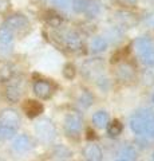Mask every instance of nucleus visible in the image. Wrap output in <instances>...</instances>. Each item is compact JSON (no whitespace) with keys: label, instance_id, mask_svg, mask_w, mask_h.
<instances>
[{"label":"nucleus","instance_id":"9","mask_svg":"<svg viewBox=\"0 0 154 161\" xmlns=\"http://www.w3.org/2000/svg\"><path fill=\"white\" fill-rule=\"evenodd\" d=\"M32 148V140L27 134L15 136L12 141V149L16 153H26Z\"/></svg>","mask_w":154,"mask_h":161},{"label":"nucleus","instance_id":"6","mask_svg":"<svg viewBox=\"0 0 154 161\" xmlns=\"http://www.w3.org/2000/svg\"><path fill=\"white\" fill-rule=\"evenodd\" d=\"M22 94H23L22 79H20V78H15V77H12V78L7 82L6 92H4L6 99L8 101V102L15 103V102H18V101L22 98Z\"/></svg>","mask_w":154,"mask_h":161},{"label":"nucleus","instance_id":"32","mask_svg":"<svg viewBox=\"0 0 154 161\" xmlns=\"http://www.w3.org/2000/svg\"><path fill=\"white\" fill-rule=\"evenodd\" d=\"M151 101H153V103H154V93H153V95H151Z\"/></svg>","mask_w":154,"mask_h":161},{"label":"nucleus","instance_id":"19","mask_svg":"<svg viewBox=\"0 0 154 161\" xmlns=\"http://www.w3.org/2000/svg\"><path fill=\"white\" fill-rule=\"evenodd\" d=\"M16 129L9 128V126H3L0 125V141H8L12 140L15 136H16Z\"/></svg>","mask_w":154,"mask_h":161},{"label":"nucleus","instance_id":"27","mask_svg":"<svg viewBox=\"0 0 154 161\" xmlns=\"http://www.w3.org/2000/svg\"><path fill=\"white\" fill-rule=\"evenodd\" d=\"M11 9V2L9 0H0V15L7 14Z\"/></svg>","mask_w":154,"mask_h":161},{"label":"nucleus","instance_id":"2","mask_svg":"<svg viewBox=\"0 0 154 161\" xmlns=\"http://www.w3.org/2000/svg\"><path fill=\"white\" fill-rule=\"evenodd\" d=\"M35 133L38 138L44 144L52 142L56 137V126L50 118H40L35 122Z\"/></svg>","mask_w":154,"mask_h":161},{"label":"nucleus","instance_id":"4","mask_svg":"<svg viewBox=\"0 0 154 161\" xmlns=\"http://www.w3.org/2000/svg\"><path fill=\"white\" fill-rule=\"evenodd\" d=\"M82 125H83V118L82 114L71 110L66 114L64 117V132H66L70 137H77L82 130Z\"/></svg>","mask_w":154,"mask_h":161},{"label":"nucleus","instance_id":"10","mask_svg":"<svg viewBox=\"0 0 154 161\" xmlns=\"http://www.w3.org/2000/svg\"><path fill=\"white\" fill-rule=\"evenodd\" d=\"M23 110L28 118H36L43 113V105L35 99H27L23 103Z\"/></svg>","mask_w":154,"mask_h":161},{"label":"nucleus","instance_id":"31","mask_svg":"<svg viewBox=\"0 0 154 161\" xmlns=\"http://www.w3.org/2000/svg\"><path fill=\"white\" fill-rule=\"evenodd\" d=\"M115 161H127V160H123V158H119V160H115Z\"/></svg>","mask_w":154,"mask_h":161},{"label":"nucleus","instance_id":"3","mask_svg":"<svg viewBox=\"0 0 154 161\" xmlns=\"http://www.w3.org/2000/svg\"><path fill=\"white\" fill-rule=\"evenodd\" d=\"M135 48H137L138 55H140L141 62L145 66L154 67V46H153L151 40L146 36L137 39Z\"/></svg>","mask_w":154,"mask_h":161},{"label":"nucleus","instance_id":"22","mask_svg":"<svg viewBox=\"0 0 154 161\" xmlns=\"http://www.w3.org/2000/svg\"><path fill=\"white\" fill-rule=\"evenodd\" d=\"M13 77V71L12 69L8 66V64H4L0 69V79H2V82H8L9 79Z\"/></svg>","mask_w":154,"mask_h":161},{"label":"nucleus","instance_id":"29","mask_svg":"<svg viewBox=\"0 0 154 161\" xmlns=\"http://www.w3.org/2000/svg\"><path fill=\"white\" fill-rule=\"evenodd\" d=\"M48 23H50V26H52V27H58L59 24L62 23V19L59 18L58 15H52V16L48 18Z\"/></svg>","mask_w":154,"mask_h":161},{"label":"nucleus","instance_id":"33","mask_svg":"<svg viewBox=\"0 0 154 161\" xmlns=\"http://www.w3.org/2000/svg\"><path fill=\"white\" fill-rule=\"evenodd\" d=\"M153 161H154V153H153Z\"/></svg>","mask_w":154,"mask_h":161},{"label":"nucleus","instance_id":"11","mask_svg":"<svg viewBox=\"0 0 154 161\" xmlns=\"http://www.w3.org/2000/svg\"><path fill=\"white\" fill-rule=\"evenodd\" d=\"M63 42L70 50H79L83 46V39L77 31H67L63 35Z\"/></svg>","mask_w":154,"mask_h":161},{"label":"nucleus","instance_id":"16","mask_svg":"<svg viewBox=\"0 0 154 161\" xmlns=\"http://www.w3.org/2000/svg\"><path fill=\"white\" fill-rule=\"evenodd\" d=\"M107 48V40L102 36H95L91 39L90 42V51L93 54H99L103 53Z\"/></svg>","mask_w":154,"mask_h":161},{"label":"nucleus","instance_id":"24","mask_svg":"<svg viewBox=\"0 0 154 161\" xmlns=\"http://www.w3.org/2000/svg\"><path fill=\"white\" fill-rule=\"evenodd\" d=\"M63 75H64V78L66 79L71 80L77 75V67L74 66L72 63H66L64 64V67H63Z\"/></svg>","mask_w":154,"mask_h":161},{"label":"nucleus","instance_id":"1","mask_svg":"<svg viewBox=\"0 0 154 161\" xmlns=\"http://www.w3.org/2000/svg\"><path fill=\"white\" fill-rule=\"evenodd\" d=\"M130 129L137 136H146L154 138V112L150 109H140L129 121Z\"/></svg>","mask_w":154,"mask_h":161},{"label":"nucleus","instance_id":"13","mask_svg":"<svg viewBox=\"0 0 154 161\" xmlns=\"http://www.w3.org/2000/svg\"><path fill=\"white\" fill-rule=\"evenodd\" d=\"M103 70V62L99 58H94L90 59L87 62H84L83 64V73L87 75V77H95V75L101 74V71Z\"/></svg>","mask_w":154,"mask_h":161},{"label":"nucleus","instance_id":"21","mask_svg":"<svg viewBox=\"0 0 154 161\" xmlns=\"http://www.w3.org/2000/svg\"><path fill=\"white\" fill-rule=\"evenodd\" d=\"M91 103H93V95L88 93L87 90H83L81 93V95H79V105H81L82 108L87 109Z\"/></svg>","mask_w":154,"mask_h":161},{"label":"nucleus","instance_id":"8","mask_svg":"<svg viewBox=\"0 0 154 161\" xmlns=\"http://www.w3.org/2000/svg\"><path fill=\"white\" fill-rule=\"evenodd\" d=\"M32 90L35 95L40 99H48L54 93V85L48 80H44V79H38L34 82V86Z\"/></svg>","mask_w":154,"mask_h":161},{"label":"nucleus","instance_id":"30","mask_svg":"<svg viewBox=\"0 0 154 161\" xmlns=\"http://www.w3.org/2000/svg\"><path fill=\"white\" fill-rule=\"evenodd\" d=\"M126 4H129V6H134V4H137L138 0H123Z\"/></svg>","mask_w":154,"mask_h":161},{"label":"nucleus","instance_id":"5","mask_svg":"<svg viewBox=\"0 0 154 161\" xmlns=\"http://www.w3.org/2000/svg\"><path fill=\"white\" fill-rule=\"evenodd\" d=\"M3 26L9 28L13 34L22 32V31H26V30L29 27V20L26 15H23V14H12L4 20Z\"/></svg>","mask_w":154,"mask_h":161},{"label":"nucleus","instance_id":"28","mask_svg":"<svg viewBox=\"0 0 154 161\" xmlns=\"http://www.w3.org/2000/svg\"><path fill=\"white\" fill-rule=\"evenodd\" d=\"M145 24H146L147 27L154 28V11L149 12L146 16H145Z\"/></svg>","mask_w":154,"mask_h":161},{"label":"nucleus","instance_id":"7","mask_svg":"<svg viewBox=\"0 0 154 161\" xmlns=\"http://www.w3.org/2000/svg\"><path fill=\"white\" fill-rule=\"evenodd\" d=\"M20 115L15 109L6 108L0 112V125L3 126H9L18 130L20 126Z\"/></svg>","mask_w":154,"mask_h":161},{"label":"nucleus","instance_id":"18","mask_svg":"<svg viewBox=\"0 0 154 161\" xmlns=\"http://www.w3.org/2000/svg\"><path fill=\"white\" fill-rule=\"evenodd\" d=\"M107 133L111 136V137H118L119 134L122 133L123 130V125L121 124V121L119 119H113L111 122L107 124Z\"/></svg>","mask_w":154,"mask_h":161},{"label":"nucleus","instance_id":"26","mask_svg":"<svg viewBox=\"0 0 154 161\" xmlns=\"http://www.w3.org/2000/svg\"><path fill=\"white\" fill-rule=\"evenodd\" d=\"M52 3L61 9H67L68 7H71V0H52Z\"/></svg>","mask_w":154,"mask_h":161},{"label":"nucleus","instance_id":"34","mask_svg":"<svg viewBox=\"0 0 154 161\" xmlns=\"http://www.w3.org/2000/svg\"><path fill=\"white\" fill-rule=\"evenodd\" d=\"M151 2H153V3H154V0H151Z\"/></svg>","mask_w":154,"mask_h":161},{"label":"nucleus","instance_id":"23","mask_svg":"<svg viewBox=\"0 0 154 161\" xmlns=\"http://www.w3.org/2000/svg\"><path fill=\"white\" fill-rule=\"evenodd\" d=\"M121 156H122L123 160L131 161V160H135L137 152H135V149H134L133 147H126V148H123V149L121 150Z\"/></svg>","mask_w":154,"mask_h":161},{"label":"nucleus","instance_id":"17","mask_svg":"<svg viewBox=\"0 0 154 161\" xmlns=\"http://www.w3.org/2000/svg\"><path fill=\"white\" fill-rule=\"evenodd\" d=\"M13 42V32L6 26L0 27V44L2 46H9Z\"/></svg>","mask_w":154,"mask_h":161},{"label":"nucleus","instance_id":"25","mask_svg":"<svg viewBox=\"0 0 154 161\" xmlns=\"http://www.w3.org/2000/svg\"><path fill=\"white\" fill-rule=\"evenodd\" d=\"M84 14H86L88 18H95L97 15L99 14V6H98V3L90 0V3H88V6L86 8V11H84Z\"/></svg>","mask_w":154,"mask_h":161},{"label":"nucleus","instance_id":"14","mask_svg":"<svg viewBox=\"0 0 154 161\" xmlns=\"http://www.w3.org/2000/svg\"><path fill=\"white\" fill-rule=\"evenodd\" d=\"M83 156L87 161H102V149L97 144L90 142L83 148Z\"/></svg>","mask_w":154,"mask_h":161},{"label":"nucleus","instance_id":"15","mask_svg":"<svg viewBox=\"0 0 154 161\" xmlns=\"http://www.w3.org/2000/svg\"><path fill=\"white\" fill-rule=\"evenodd\" d=\"M91 121H93V125L95 128L103 129V128H106L107 124H109V114L105 112V110H99V112L94 113Z\"/></svg>","mask_w":154,"mask_h":161},{"label":"nucleus","instance_id":"20","mask_svg":"<svg viewBox=\"0 0 154 161\" xmlns=\"http://www.w3.org/2000/svg\"><path fill=\"white\" fill-rule=\"evenodd\" d=\"M88 3H90V0H71V8L77 14H84Z\"/></svg>","mask_w":154,"mask_h":161},{"label":"nucleus","instance_id":"12","mask_svg":"<svg viewBox=\"0 0 154 161\" xmlns=\"http://www.w3.org/2000/svg\"><path fill=\"white\" fill-rule=\"evenodd\" d=\"M134 75H135V69H134L133 64L123 62L121 64H118L117 67V77L119 80L122 82H129V80L134 79Z\"/></svg>","mask_w":154,"mask_h":161}]
</instances>
